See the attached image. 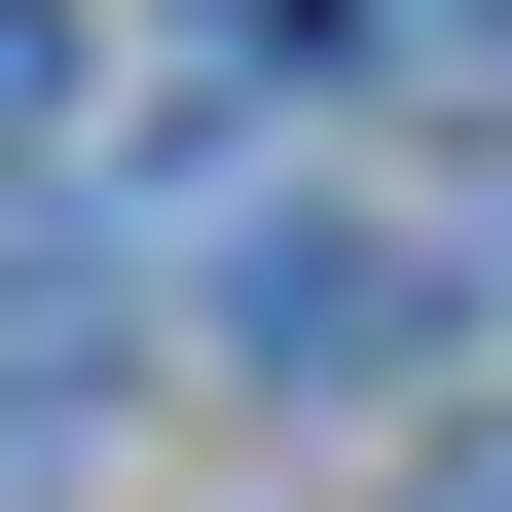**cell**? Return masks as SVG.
I'll return each mask as SVG.
<instances>
[{
  "mask_svg": "<svg viewBox=\"0 0 512 512\" xmlns=\"http://www.w3.org/2000/svg\"><path fill=\"white\" fill-rule=\"evenodd\" d=\"M476 366H512V220H476Z\"/></svg>",
  "mask_w": 512,
  "mask_h": 512,
  "instance_id": "277c9868",
  "label": "cell"
},
{
  "mask_svg": "<svg viewBox=\"0 0 512 512\" xmlns=\"http://www.w3.org/2000/svg\"><path fill=\"white\" fill-rule=\"evenodd\" d=\"M366 74H439V110H512V0H330Z\"/></svg>",
  "mask_w": 512,
  "mask_h": 512,
  "instance_id": "6da1fadb",
  "label": "cell"
},
{
  "mask_svg": "<svg viewBox=\"0 0 512 512\" xmlns=\"http://www.w3.org/2000/svg\"><path fill=\"white\" fill-rule=\"evenodd\" d=\"M37 147H74V0H0V183H37Z\"/></svg>",
  "mask_w": 512,
  "mask_h": 512,
  "instance_id": "7a4b0ae2",
  "label": "cell"
},
{
  "mask_svg": "<svg viewBox=\"0 0 512 512\" xmlns=\"http://www.w3.org/2000/svg\"><path fill=\"white\" fill-rule=\"evenodd\" d=\"M403 512H512V439H439V476H403Z\"/></svg>",
  "mask_w": 512,
  "mask_h": 512,
  "instance_id": "3957f363",
  "label": "cell"
}]
</instances>
